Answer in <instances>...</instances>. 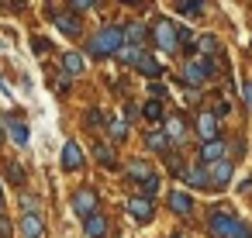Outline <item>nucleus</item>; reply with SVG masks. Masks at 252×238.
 Returning a JSON list of instances; mask_svg holds the SVG:
<instances>
[{"instance_id": "1", "label": "nucleus", "mask_w": 252, "mask_h": 238, "mask_svg": "<svg viewBox=\"0 0 252 238\" xmlns=\"http://www.w3.org/2000/svg\"><path fill=\"white\" fill-rule=\"evenodd\" d=\"M211 235L214 238H252L249 235V224L245 221H238L231 210H221V207H214L211 210Z\"/></svg>"}, {"instance_id": "2", "label": "nucleus", "mask_w": 252, "mask_h": 238, "mask_svg": "<svg viewBox=\"0 0 252 238\" xmlns=\"http://www.w3.org/2000/svg\"><path fill=\"white\" fill-rule=\"evenodd\" d=\"M125 49V28L121 25H104L90 38V56H114Z\"/></svg>"}, {"instance_id": "3", "label": "nucleus", "mask_w": 252, "mask_h": 238, "mask_svg": "<svg viewBox=\"0 0 252 238\" xmlns=\"http://www.w3.org/2000/svg\"><path fill=\"white\" fill-rule=\"evenodd\" d=\"M118 56H121L128 66H135L142 76H149V80H159V76H162V62H159L156 56H149L145 49H128V45H125Z\"/></svg>"}, {"instance_id": "4", "label": "nucleus", "mask_w": 252, "mask_h": 238, "mask_svg": "<svg viewBox=\"0 0 252 238\" xmlns=\"http://www.w3.org/2000/svg\"><path fill=\"white\" fill-rule=\"evenodd\" d=\"M152 38H156V45L166 49V52H176V49H180V35H176V25H173L169 18H156Z\"/></svg>"}, {"instance_id": "5", "label": "nucleus", "mask_w": 252, "mask_h": 238, "mask_svg": "<svg viewBox=\"0 0 252 238\" xmlns=\"http://www.w3.org/2000/svg\"><path fill=\"white\" fill-rule=\"evenodd\" d=\"M211 73H214V59H187L183 66V80L190 87H200L204 80H211Z\"/></svg>"}, {"instance_id": "6", "label": "nucleus", "mask_w": 252, "mask_h": 238, "mask_svg": "<svg viewBox=\"0 0 252 238\" xmlns=\"http://www.w3.org/2000/svg\"><path fill=\"white\" fill-rule=\"evenodd\" d=\"M73 210H76L80 217H90V214H97V193H94L90 186L76 190V193H73Z\"/></svg>"}, {"instance_id": "7", "label": "nucleus", "mask_w": 252, "mask_h": 238, "mask_svg": "<svg viewBox=\"0 0 252 238\" xmlns=\"http://www.w3.org/2000/svg\"><path fill=\"white\" fill-rule=\"evenodd\" d=\"M128 214H131L138 224H149V221L156 217V204H152L149 197H131V200H128Z\"/></svg>"}, {"instance_id": "8", "label": "nucleus", "mask_w": 252, "mask_h": 238, "mask_svg": "<svg viewBox=\"0 0 252 238\" xmlns=\"http://www.w3.org/2000/svg\"><path fill=\"white\" fill-rule=\"evenodd\" d=\"M231 173H235V166H231L228 159H221V162H211V166H207V179H211V186H224V183L231 179Z\"/></svg>"}, {"instance_id": "9", "label": "nucleus", "mask_w": 252, "mask_h": 238, "mask_svg": "<svg viewBox=\"0 0 252 238\" xmlns=\"http://www.w3.org/2000/svg\"><path fill=\"white\" fill-rule=\"evenodd\" d=\"M197 135H200L204 142H214V138H218V114H214V111H204V114L197 118Z\"/></svg>"}, {"instance_id": "10", "label": "nucleus", "mask_w": 252, "mask_h": 238, "mask_svg": "<svg viewBox=\"0 0 252 238\" xmlns=\"http://www.w3.org/2000/svg\"><path fill=\"white\" fill-rule=\"evenodd\" d=\"M52 21H56V28H59L63 35H69V38H76V35H80V21L73 18V11H56V14H52Z\"/></svg>"}, {"instance_id": "11", "label": "nucleus", "mask_w": 252, "mask_h": 238, "mask_svg": "<svg viewBox=\"0 0 252 238\" xmlns=\"http://www.w3.org/2000/svg\"><path fill=\"white\" fill-rule=\"evenodd\" d=\"M80 166H83V149H80L76 142H66V145H63V169L76 173Z\"/></svg>"}, {"instance_id": "12", "label": "nucleus", "mask_w": 252, "mask_h": 238, "mask_svg": "<svg viewBox=\"0 0 252 238\" xmlns=\"http://www.w3.org/2000/svg\"><path fill=\"white\" fill-rule=\"evenodd\" d=\"M4 124H7V135L14 138V145H28V138H32V131H28V124L25 121H18V118H4Z\"/></svg>"}, {"instance_id": "13", "label": "nucleus", "mask_w": 252, "mask_h": 238, "mask_svg": "<svg viewBox=\"0 0 252 238\" xmlns=\"http://www.w3.org/2000/svg\"><path fill=\"white\" fill-rule=\"evenodd\" d=\"M228 155V145H224V138H214V142H207L204 149H200V159L211 166V162H221Z\"/></svg>"}, {"instance_id": "14", "label": "nucleus", "mask_w": 252, "mask_h": 238, "mask_svg": "<svg viewBox=\"0 0 252 238\" xmlns=\"http://www.w3.org/2000/svg\"><path fill=\"white\" fill-rule=\"evenodd\" d=\"M83 231H87V238H104L107 235V217L100 210L90 214V217H83Z\"/></svg>"}, {"instance_id": "15", "label": "nucleus", "mask_w": 252, "mask_h": 238, "mask_svg": "<svg viewBox=\"0 0 252 238\" xmlns=\"http://www.w3.org/2000/svg\"><path fill=\"white\" fill-rule=\"evenodd\" d=\"M21 235H25V238H45L42 217H38V214H25V217H21Z\"/></svg>"}, {"instance_id": "16", "label": "nucleus", "mask_w": 252, "mask_h": 238, "mask_svg": "<svg viewBox=\"0 0 252 238\" xmlns=\"http://www.w3.org/2000/svg\"><path fill=\"white\" fill-rule=\"evenodd\" d=\"M169 207H173L176 214H190V210H193V197L183 193V190H173V193H169Z\"/></svg>"}, {"instance_id": "17", "label": "nucleus", "mask_w": 252, "mask_h": 238, "mask_svg": "<svg viewBox=\"0 0 252 238\" xmlns=\"http://www.w3.org/2000/svg\"><path fill=\"white\" fill-rule=\"evenodd\" d=\"M142 38H145V28H142L138 21L125 25V45H128V49H138V45H142Z\"/></svg>"}, {"instance_id": "18", "label": "nucleus", "mask_w": 252, "mask_h": 238, "mask_svg": "<svg viewBox=\"0 0 252 238\" xmlns=\"http://www.w3.org/2000/svg\"><path fill=\"white\" fill-rule=\"evenodd\" d=\"M63 73L66 76H80L83 73V56L80 52H66L63 56Z\"/></svg>"}, {"instance_id": "19", "label": "nucleus", "mask_w": 252, "mask_h": 238, "mask_svg": "<svg viewBox=\"0 0 252 238\" xmlns=\"http://www.w3.org/2000/svg\"><path fill=\"white\" fill-rule=\"evenodd\" d=\"M94 155H97V162H100V166H114V162H118L114 145H104V142H97V145H94Z\"/></svg>"}, {"instance_id": "20", "label": "nucleus", "mask_w": 252, "mask_h": 238, "mask_svg": "<svg viewBox=\"0 0 252 238\" xmlns=\"http://www.w3.org/2000/svg\"><path fill=\"white\" fill-rule=\"evenodd\" d=\"M128 176H131V179H142V183H145V179L152 176V166H149L145 159H135V162H128Z\"/></svg>"}, {"instance_id": "21", "label": "nucleus", "mask_w": 252, "mask_h": 238, "mask_svg": "<svg viewBox=\"0 0 252 238\" xmlns=\"http://www.w3.org/2000/svg\"><path fill=\"white\" fill-rule=\"evenodd\" d=\"M149 149L152 152H169V135L166 131H152L149 135Z\"/></svg>"}, {"instance_id": "22", "label": "nucleus", "mask_w": 252, "mask_h": 238, "mask_svg": "<svg viewBox=\"0 0 252 238\" xmlns=\"http://www.w3.org/2000/svg\"><path fill=\"white\" fill-rule=\"evenodd\" d=\"M187 183H190V186H211V179H207V166L190 169V173H187Z\"/></svg>"}, {"instance_id": "23", "label": "nucleus", "mask_w": 252, "mask_h": 238, "mask_svg": "<svg viewBox=\"0 0 252 238\" xmlns=\"http://www.w3.org/2000/svg\"><path fill=\"white\" fill-rule=\"evenodd\" d=\"M197 49H200V56H214V52H218V38H214V35H200Z\"/></svg>"}, {"instance_id": "24", "label": "nucleus", "mask_w": 252, "mask_h": 238, "mask_svg": "<svg viewBox=\"0 0 252 238\" xmlns=\"http://www.w3.org/2000/svg\"><path fill=\"white\" fill-rule=\"evenodd\" d=\"M142 114H145L149 121H162V100H149V104L142 107Z\"/></svg>"}, {"instance_id": "25", "label": "nucleus", "mask_w": 252, "mask_h": 238, "mask_svg": "<svg viewBox=\"0 0 252 238\" xmlns=\"http://www.w3.org/2000/svg\"><path fill=\"white\" fill-rule=\"evenodd\" d=\"M166 135H169V142H180V138L187 135L183 121H180V118H169V131H166Z\"/></svg>"}, {"instance_id": "26", "label": "nucleus", "mask_w": 252, "mask_h": 238, "mask_svg": "<svg viewBox=\"0 0 252 238\" xmlns=\"http://www.w3.org/2000/svg\"><path fill=\"white\" fill-rule=\"evenodd\" d=\"M156 190H159V176L152 173V176L142 183V197H149V200H152V193H156Z\"/></svg>"}, {"instance_id": "27", "label": "nucleus", "mask_w": 252, "mask_h": 238, "mask_svg": "<svg viewBox=\"0 0 252 238\" xmlns=\"http://www.w3.org/2000/svg\"><path fill=\"white\" fill-rule=\"evenodd\" d=\"M107 128H111L114 142H125V138H128V124H125V121H118V124H107Z\"/></svg>"}, {"instance_id": "28", "label": "nucleus", "mask_w": 252, "mask_h": 238, "mask_svg": "<svg viewBox=\"0 0 252 238\" xmlns=\"http://www.w3.org/2000/svg\"><path fill=\"white\" fill-rule=\"evenodd\" d=\"M204 11V4H197V0H193V4H180V14H187V18H197Z\"/></svg>"}, {"instance_id": "29", "label": "nucleus", "mask_w": 252, "mask_h": 238, "mask_svg": "<svg viewBox=\"0 0 252 238\" xmlns=\"http://www.w3.org/2000/svg\"><path fill=\"white\" fill-rule=\"evenodd\" d=\"M7 173H11V183H18V186L25 183V173H21V166H18V162H11V169H7Z\"/></svg>"}, {"instance_id": "30", "label": "nucleus", "mask_w": 252, "mask_h": 238, "mask_svg": "<svg viewBox=\"0 0 252 238\" xmlns=\"http://www.w3.org/2000/svg\"><path fill=\"white\" fill-rule=\"evenodd\" d=\"M94 4H90V0H73V4H69V11L73 14H83V11H90Z\"/></svg>"}, {"instance_id": "31", "label": "nucleus", "mask_w": 252, "mask_h": 238, "mask_svg": "<svg viewBox=\"0 0 252 238\" xmlns=\"http://www.w3.org/2000/svg\"><path fill=\"white\" fill-rule=\"evenodd\" d=\"M49 45H52L49 38H35V52H38V56H45V52H49Z\"/></svg>"}, {"instance_id": "32", "label": "nucleus", "mask_w": 252, "mask_h": 238, "mask_svg": "<svg viewBox=\"0 0 252 238\" xmlns=\"http://www.w3.org/2000/svg\"><path fill=\"white\" fill-rule=\"evenodd\" d=\"M0 238H11V221L0 214Z\"/></svg>"}, {"instance_id": "33", "label": "nucleus", "mask_w": 252, "mask_h": 238, "mask_svg": "<svg viewBox=\"0 0 252 238\" xmlns=\"http://www.w3.org/2000/svg\"><path fill=\"white\" fill-rule=\"evenodd\" d=\"M87 121H90L94 128H100V124H104V118H100V111H90V114H87Z\"/></svg>"}, {"instance_id": "34", "label": "nucleus", "mask_w": 252, "mask_h": 238, "mask_svg": "<svg viewBox=\"0 0 252 238\" xmlns=\"http://www.w3.org/2000/svg\"><path fill=\"white\" fill-rule=\"evenodd\" d=\"M242 97H245V104L252 107V83H245V87H242Z\"/></svg>"}, {"instance_id": "35", "label": "nucleus", "mask_w": 252, "mask_h": 238, "mask_svg": "<svg viewBox=\"0 0 252 238\" xmlns=\"http://www.w3.org/2000/svg\"><path fill=\"white\" fill-rule=\"evenodd\" d=\"M169 238H180V235H169Z\"/></svg>"}, {"instance_id": "36", "label": "nucleus", "mask_w": 252, "mask_h": 238, "mask_svg": "<svg viewBox=\"0 0 252 238\" xmlns=\"http://www.w3.org/2000/svg\"><path fill=\"white\" fill-rule=\"evenodd\" d=\"M0 204H4V197H0Z\"/></svg>"}]
</instances>
